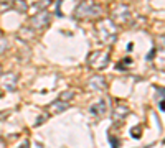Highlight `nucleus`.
I'll list each match as a JSON object with an SVG mask.
<instances>
[{"label": "nucleus", "instance_id": "nucleus-1", "mask_svg": "<svg viewBox=\"0 0 165 148\" xmlns=\"http://www.w3.org/2000/svg\"><path fill=\"white\" fill-rule=\"evenodd\" d=\"M101 5L96 2H92V0H84L81 2L79 5L76 7V10H74V17L76 18H94V17L101 15Z\"/></svg>", "mask_w": 165, "mask_h": 148}, {"label": "nucleus", "instance_id": "nucleus-2", "mask_svg": "<svg viewBox=\"0 0 165 148\" xmlns=\"http://www.w3.org/2000/svg\"><path fill=\"white\" fill-rule=\"evenodd\" d=\"M88 64L92 69H104L109 64V53L108 51H102V50L92 51L88 58Z\"/></svg>", "mask_w": 165, "mask_h": 148}, {"label": "nucleus", "instance_id": "nucleus-3", "mask_svg": "<svg viewBox=\"0 0 165 148\" xmlns=\"http://www.w3.org/2000/svg\"><path fill=\"white\" fill-rule=\"evenodd\" d=\"M97 33H99L101 41L104 43H112L116 40V27L111 20H104L97 23Z\"/></svg>", "mask_w": 165, "mask_h": 148}, {"label": "nucleus", "instance_id": "nucleus-4", "mask_svg": "<svg viewBox=\"0 0 165 148\" xmlns=\"http://www.w3.org/2000/svg\"><path fill=\"white\" fill-rule=\"evenodd\" d=\"M131 8L126 7V5H117L112 10V18L117 21V23H124V21H129L131 20Z\"/></svg>", "mask_w": 165, "mask_h": 148}, {"label": "nucleus", "instance_id": "nucleus-5", "mask_svg": "<svg viewBox=\"0 0 165 148\" xmlns=\"http://www.w3.org/2000/svg\"><path fill=\"white\" fill-rule=\"evenodd\" d=\"M48 23H50V13H48L46 10H41L40 13L32 17V20H30V27H32V28H38V30L45 28Z\"/></svg>", "mask_w": 165, "mask_h": 148}, {"label": "nucleus", "instance_id": "nucleus-6", "mask_svg": "<svg viewBox=\"0 0 165 148\" xmlns=\"http://www.w3.org/2000/svg\"><path fill=\"white\" fill-rule=\"evenodd\" d=\"M88 86H89L92 91H99V89H106V87H108V82H106V79H104L102 76L96 74V76H92L91 79H89Z\"/></svg>", "mask_w": 165, "mask_h": 148}, {"label": "nucleus", "instance_id": "nucleus-7", "mask_svg": "<svg viewBox=\"0 0 165 148\" xmlns=\"http://www.w3.org/2000/svg\"><path fill=\"white\" fill-rule=\"evenodd\" d=\"M68 107H69L68 102H65V101H61V99H58V101H55L50 107H48V110H50L51 114H60V112H65Z\"/></svg>", "mask_w": 165, "mask_h": 148}, {"label": "nucleus", "instance_id": "nucleus-8", "mask_svg": "<svg viewBox=\"0 0 165 148\" xmlns=\"http://www.w3.org/2000/svg\"><path fill=\"white\" fill-rule=\"evenodd\" d=\"M127 114H129V109L126 105H117V107H114V110H112V119L116 122L124 120L127 117Z\"/></svg>", "mask_w": 165, "mask_h": 148}, {"label": "nucleus", "instance_id": "nucleus-9", "mask_svg": "<svg viewBox=\"0 0 165 148\" xmlns=\"http://www.w3.org/2000/svg\"><path fill=\"white\" fill-rule=\"evenodd\" d=\"M106 110H108V104H106L104 99H101L99 102H96L94 105H91V112L94 115H102V114H106Z\"/></svg>", "mask_w": 165, "mask_h": 148}, {"label": "nucleus", "instance_id": "nucleus-10", "mask_svg": "<svg viewBox=\"0 0 165 148\" xmlns=\"http://www.w3.org/2000/svg\"><path fill=\"white\" fill-rule=\"evenodd\" d=\"M3 86H5V89H8V91H13L15 89V84H17V76L13 72H10V74H7L5 77H3Z\"/></svg>", "mask_w": 165, "mask_h": 148}, {"label": "nucleus", "instance_id": "nucleus-11", "mask_svg": "<svg viewBox=\"0 0 165 148\" xmlns=\"http://www.w3.org/2000/svg\"><path fill=\"white\" fill-rule=\"evenodd\" d=\"M155 54L157 56H154V61H155V64H157L159 68H165V48H159V50H155Z\"/></svg>", "mask_w": 165, "mask_h": 148}, {"label": "nucleus", "instance_id": "nucleus-12", "mask_svg": "<svg viewBox=\"0 0 165 148\" xmlns=\"http://www.w3.org/2000/svg\"><path fill=\"white\" fill-rule=\"evenodd\" d=\"M7 48H8V41L5 40V38H0V54L5 53Z\"/></svg>", "mask_w": 165, "mask_h": 148}, {"label": "nucleus", "instance_id": "nucleus-13", "mask_svg": "<svg viewBox=\"0 0 165 148\" xmlns=\"http://www.w3.org/2000/svg\"><path fill=\"white\" fill-rule=\"evenodd\" d=\"M17 10L18 12H26L28 10V8H26V3L23 2V0H18V2H17Z\"/></svg>", "mask_w": 165, "mask_h": 148}, {"label": "nucleus", "instance_id": "nucleus-14", "mask_svg": "<svg viewBox=\"0 0 165 148\" xmlns=\"http://www.w3.org/2000/svg\"><path fill=\"white\" fill-rule=\"evenodd\" d=\"M28 33H32V30H26V28H22V30H20V35H22V38H25V40H30V38H32Z\"/></svg>", "mask_w": 165, "mask_h": 148}, {"label": "nucleus", "instance_id": "nucleus-15", "mask_svg": "<svg viewBox=\"0 0 165 148\" xmlns=\"http://www.w3.org/2000/svg\"><path fill=\"white\" fill-rule=\"evenodd\" d=\"M73 92H71V91H68V92H65V94H61L60 95V99H61V101H65V102H68V101H66V99H73Z\"/></svg>", "mask_w": 165, "mask_h": 148}, {"label": "nucleus", "instance_id": "nucleus-16", "mask_svg": "<svg viewBox=\"0 0 165 148\" xmlns=\"http://www.w3.org/2000/svg\"><path fill=\"white\" fill-rule=\"evenodd\" d=\"M111 146H112V148H119V142H116V138H111Z\"/></svg>", "mask_w": 165, "mask_h": 148}, {"label": "nucleus", "instance_id": "nucleus-17", "mask_svg": "<svg viewBox=\"0 0 165 148\" xmlns=\"http://www.w3.org/2000/svg\"><path fill=\"white\" fill-rule=\"evenodd\" d=\"M131 133H132V137H136V138H137V137H140V130H137V128H134Z\"/></svg>", "mask_w": 165, "mask_h": 148}, {"label": "nucleus", "instance_id": "nucleus-18", "mask_svg": "<svg viewBox=\"0 0 165 148\" xmlns=\"http://www.w3.org/2000/svg\"><path fill=\"white\" fill-rule=\"evenodd\" d=\"M0 2H12V0H0Z\"/></svg>", "mask_w": 165, "mask_h": 148}, {"label": "nucleus", "instance_id": "nucleus-19", "mask_svg": "<svg viewBox=\"0 0 165 148\" xmlns=\"http://www.w3.org/2000/svg\"><path fill=\"white\" fill-rule=\"evenodd\" d=\"M0 74H2V66H0Z\"/></svg>", "mask_w": 165, "mask_h": 148}, {"label": "nucleus", "instance_id": "nucleus-20", "mask_svg": "<svg viewBox=\"0 0 165 148\" xmlns=\"http://www.w3.org/2000/svg\"><path fill=\"white\" fill-rule=\"evenodd\" d=\"M163 145H165V140H163Z\"/></svg>", "mask_w": 165, "mask_h": 148}, {"label": "nucleus", "instance_id": "nucleus-21", "mask_svg": "<svg viewBox=\"0 0 165 148\" xmlns=\"http://www.w3.org/2000/svg\"><path fill=\"white\" fill-rule=\"evenodd\" d=\"M22 148H23V146H22Z\"/></svg>", "mask_w": 165, "mask_h": 148}]
</instances>
